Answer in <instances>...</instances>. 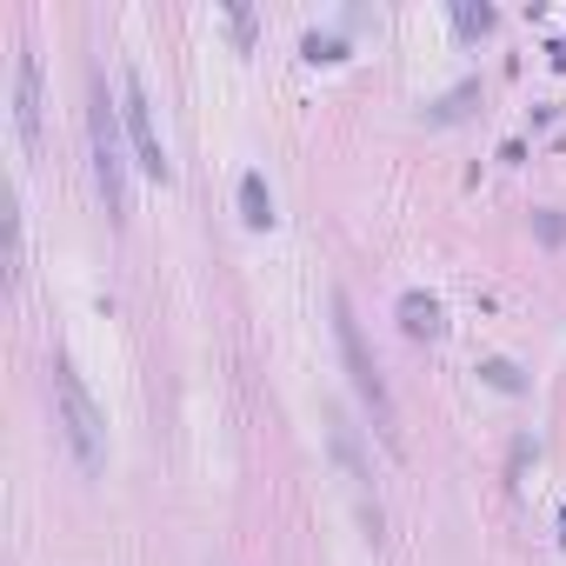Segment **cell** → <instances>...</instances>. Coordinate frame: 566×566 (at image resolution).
<instances>
[{"label": "cell", "instance_id": "1", "mask_svg": "<svg viewBox=\"0 0 566 566\" xmlns=\"http://www.w3.org/2000/svg\"><path fill=\"white\" fill-rule=\"evenodd\" d=\"M334 340H340V360H347V374H354V394H360V400H367V413H374V433H380L387 447H400L394 394H387L380 367L367 360V347H360V327H354V307H347V301H334Z\"/></svg>", "mask_w": 566, "mask_h": 566}, {"label": "cell", "instance_id": "2", "mask_svg": "<svg viewBox=\"0 0 566 566\" xmlns=\"http://www.w3.org/2000/svg\"><path fill=\"white\" fill-rule=\"evenodd\" d=\"M94 180L114 220H127V154H120V107H107V87H94Z\"/></svg>", "mask_w": 566, "mask_h": 566}, {"label": "cell", "instance_id": "3", "mask_svg": "<svg viewBox=\"0 0 566 566\" xmlns=\"http://www.w3.org/2000/svg\"><path fill=\"white\" fill-rule=\"evenodd\" d=\"M54 394H61V420H67V447H74V460H81L87 473H101V467H107L101 413H94V400H87V387H81V374H74L67 360L54 367Z\"/></svg>", "mask_w": 566, "mask_h": 566}, {"label": "cell", "instance_id": "4", "mask_svg": "<svg viewBox=\"0 0 566 566\" xmlns=\"http://www.w3.org/2000/svg\"><path fill=\"white\" fill-rule=\"evenodd\" d=\"M120 120H127V134H134V154H140V174H154V180H167L174 167H167V147H160V127H154V107H147V87H140V74H134V67L120 74Z\"/></svg>", "mask_w": 566, "mask_h": 566}, {"label": "cell", "instance_id": "5", "mask_svg": "<svg viewBox=\"0 0 566 566\" xmlns=\"http://www.w3.org/2000/svg\"><path fill=\"white\" fill-rule=\"evenodd\" d=\"M14 127H21V147L34 154L41 147V67H34V54L14 61Z\"/></svg>", "mask_w": 566, "mask_h": 566}, {"label": "cell", "instance_id": "6", "mask_svg": "<svg viewBox=\"0 0 566 566\" xmlns=\"http://www.w3.org/2000/svg\"><path fill=\"white\" fill-rule=\"evenodd\" d=\"M240 207H247V227H266L273 220V200H266V180L260 174H240Z\"/></svg>", "mask_w": 566, "mask_h": 566}, {"label": "cell", "instance_id": "7", "mask_svg": "<svg viewBox=\"0 0 566 566\" xmlns=\"http://www.w3.org/2000/svg\"><path fill=\"white\" fill-rule=\"evenodd\" d=\"M400 314H407V334H440V307H433L427 294H407Z\"/></svg>", "mask_w": 566, "mask_h": 566}]
</instances>
